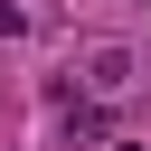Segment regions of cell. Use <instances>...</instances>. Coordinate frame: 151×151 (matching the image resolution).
<instances>
[{"label":"cell","mask_w":151,"mask_h":151,"mask_svg":"<svg viewBox=\"0 0 151 151\" xmlns=\"http://www.w3.org/2000/svg\"><path fill=\"white\" fill-rule=\"evenodd\" d=\"M142 85V57L123 47V38H104V47H85V66H76V104H123Z\"/></svg>","instance_id":"1"},{"label":"cell","mask_w":151,"mask_h":151,"mask_svg":"<svg viewBox=\"0 0 151 151\" xmlns=\"http://www.w3.org/2000/svg\"><path fill=\"white\" fill-rule=\"evenodd\" d=\"M113 151H142V142H113Z\"/></svg>","instance_id":"2"}]
</instances>
